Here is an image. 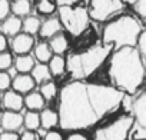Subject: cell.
<instances>
[{"instance_id":"1","label":"cell","mask_w":146,"mask_h":140,"mask_svg":"<svg viewBox=\"0 0 146 140\" xmlns=\"http://www.w3.org/2000/svg\"><path fill=\"white\" fill-rule=\"evenodd\" d=\"M123 97L125 93L115 86L73 80L59 92V126L67 131L90 129L116 112Z\"/></svg>"},{"instance_id":"2","label":"cell","mask_w":146,"mask_h":140,"mask_svg":"<svg viewBox=\"0 0 146 140\" xmlns=\"http://www.w3.org/2000/svg\"><path fill=\"white\" fill-rule=\"evenodd\" d=\"M143 57L136 46L115 49L109 61V77L113 86L125 94H135L145 82Z\"/></svg>"},{"instance_id":"3","label":"cell","mask_w":146,"mask_h":140,"mask_svg":"<svg viewBox=\"0 0 146 140\" xmlns=\"http://www.w3.org/2000/svg\"><path fill=\"white\" fill-rule=\"evenodd\" d=\"M110 44H95L86 50L72 53L66 60V70L73 80H83L92 76L96 70L110 57L113 52Z\"/></svg>"},{"instance_id":"4","label":"cell","mask_w":146,"mask_h":140,"mask_svg":"<svg viewBox=\"0 0 146 140\" xmlns=\"http://www.w3.org/2000/svg\"><path fill=\"white\" fill-rule=\"evenodd\" d=\"M142 33V26L139 20L132 15H122L103 27L102 43L119 49L123 46H137L139 36Z\"/></svg>"},{"instance_id":"5","label":"cell","mask_w":146,"mask_h":140,"mask_svg":"<svg viewBox=\"0 0 146 140\" xmlns=\"http://www.w3.org/2000/svg\"><path fill=\"white\" fill-rule=\"evenodd\" d=\"M57 17L63 29L75 37L82 36L89 27V10L83 6H64L57 7Z\"/></svg>"},{"instance_id":"6","label":"cell","mask_w":146,"mask_h":140,"mask_svg":"<svg viewBox=\"0 0 146 140\" xmlns=\"http://www.w3.org/2000/svg\"><path fill=\"white\" fill-rule=\"evenodd\" d=\"M133 124V114H122L112 122L98 127L93 133V140H126Z\"/></svg>"},{"instance_id":"7","label":"cell","mask_w":146,"mask_h":140,"mask_svg":"<svg viewBox=\"0 0 146 140\" xmlns=\"http://www.w3.org/2000/svg\"><path fill=\"white\" fill-rule=\"evenodd\" d=\"M125 3L122 0H90L89 16L95 22H106L123 9Z\"/></svg>"},{"instance_id":"8","label":"cell","mask_w":146,"mask_h":140,"mask_svg":"<svg viewBox=\"0 0 146 140\" xmlns=\"http://www.w3.org/2000/svg\"><path fill=\"white\" fill-rule=\"evenodd\" d=\"M12 50L15 54H27L35 47V37L29 33L20 32L12 37Z\"/></svg>"},{"instance_id":"9","label":"cell","mask_w":146,"mask_h":140,"mask_svg":"<svg viewBox=\"0 0 146 140\" xmlns=\"http://www.w3.org/2000/svg\"><path fill=\"white\" fill-rule=\"evenodd\" d=\"M132 114L137 126L146 130V89L140 92L132 102Z\"/></svg>"},{"instance_id":"10","label":"cell","mask_w":146,"mask_h":140,"mask_svg":"<svg viewBox=\"0 0 146 140\" xmlns=\"http://www.w3.org/2000/svg\"><path fill=\"white\" fill-rule=\"evenodd\" d=\"M23 126V114L20 112L6 110L0 114V127L7 131H17Z\"/></svg>"},{"instance_id":"11","label":"cell","mask_w":146,"mask_h":140,"mask_svg":"<svg viewBox=\"0 0 146 140\" xmlns=\"http://www.w3.org/2000/svg\"><path fill=\"white\" fill-rule=\"evenodd\" d=\"M36 85L37 83L35 82V79L30 73H17L12 79V89L22 94H27L29 92L35 90Z\"/></svg>"},{"instance_id":"12","label":"cell","mask_w":146,"mask_h":140,"mask_svg":"<svg viewBox=\"0 0 146 140\" xmlns=\"http://www.w3.org/2000/svg\"><path fill=\"white\" fill-rule=\"evenodd\" d=\"M2 103H3V107L6 110H13V112H20L23 107H25V97L22 93L13 90V89H9L3 93L2 96Z\"/></svg>"},{"instance_id":"13","label":"cell","mask_w":146,"mask_h":140,"mask_svg":"<svg viewBox=\"0 0 146 140\" xmlns=\"http://www.w3.org/2000/svg\"><path fill=\"white\" fill-rule=\"evenodd\" d=\"M22 23H23L22 17L9 15L5 20L0 22V33H3L5 36H9V37H13L22 32Z\"/></svg>"},{"instance_id":"14","label":"cell","mask_w":146,"mask_h":140,"mask_svg":"<svg viewBox=\"0 0 146 140\" xmlns=\"http://www.w3.org/2000/svg\"><path fill=\"white\" fill-rule=\"evenodd\" d=\"M63 26L59 20V17H49L44 22H42L40 30H39V36L42 39H50L52 36L57 34L59 32H62Z\"/></svg>"},{"instance_id":"15","label":"cell","mask_w":146,"mask_h":140,"mask_svg":"<svg viewBox=\"0 0 146 140\" xmlns=\"http://www.w3.org/2000/svg\"><path fill=\"white\" fill-rule=\"evenodd\" d=\"M36 64V59L32 54H17L13 60V66L17 73H30Z\"/></svg>"},{"instance_id":"16","label":"cell","mask_w":146,"mask_h":140,"mask_svg":"<svg viewBox=\"0 0 146 140\" xmlns=\"http://www.w3.org/2000/svg\"><path fill=\"white\" fill-rule=\"evenodd\" d=\"M47 43H49V46H50L53 54H63V53H66V50L69 49V39H67L66 34L62 33V32H59L57 34L52 36Z\"/></svg>"},{"instance_id":"17","label":"cell","mask_w":146,"mask_h":140,"mask_svg":"<svg viewBox=\"0 0 146 140\" xmlns=\"http://www.w3.org/2000/svg\"><path fill=\"white\" fill-rule=\"evenodd\" d=\"M44 103H46V100H44V97L42 96L40 92L32 90L27 94H25V107L27 110H36V112L43 110Z\"/></svg>"},{"instance_id":"18","label":"cell","mask_w":146,"mask_h":140,"mask_svg":"<svg viewBox=\"0 0 146 140\" xmlns=\"http://www.w3.org/2000/svg\"><path fill=\"white\" fill-rule=\"evenodd\" d=\"M59 126V114L52 109H43L40 112V127L44 130H52Z\"/></svg>"},{"instance_id":"19","label":"cell","mask_w":146,"mask_h":140,"mask_svg":"<svg viewBox=\"0 0 146 140\" xmlns=\"http://www.w3.org/2000/svg\"><path fill=\"white\" fill-rule=\"evenodd\" d=\"M30 75L33 76L35 82L37 85H42L47 80L52 79V73H50V69H49V64L47 63H37L35 64V67L32 69Z\"/></svg>"},{"instance_id":"20","label":"cell","mask_w":146,"mask_h":140,"mask_svg":"<svg viewBox=\"0 0 146 140\" xmlns=\"http://www.w3.org/2000/svg\"><path fill=\"white\" fill-rule=\"evenodd\" d=\"M33 56L39 63H49V60L53 56V52L49 46V43L46 42H40L37 44H35L33 47Z\"/></svg>"},{"instance_id":"21","label":"cell","mask_w":146,"mask_h":140,"mask_svg":"<svg viewBox=\"0 0 146 140\" xmlns=\"http://www.w3.org/2000/svg\"><path fill=\"white\" fill-rule=\"evenodd\" d=\"M10 10L15 16L26 17L32 12V3L30 0H13L10 3Z\"/></svg>"},{"instance_id":"22","label":"cell","mask_w":146,"mask_h":140,"mask_svg":"<svg viewBox=\"0 0 146 140\" xmlns=\"http://www.w3.org/2000/svg\"><path fill=\"white\" fill-rule=\"evenodd\" d=\"M47 64L52 76H62L66 72V60L62 54H53Z\"/></svg>"},{"instance_id":"23","label":"cell","mask_w":146,"mask_h":140,"mask_svg":"<svg viewBox=\"0 0 146 140\" xmlns=\"http://www.w3.org/2000/svg\"><path fill=\"white\" fill-rule=\"evenodd\" d=\"M40 26H42V20H40L37 16H32V15H29V16H26V17L23 19V23H22V32L35 36V34L39 33Z\"/></svg>"},{"instance_id":"24","label":"cell","mask_w":146,"mask_h":140,"mask_svg":"<svg viewBox=\"0 0 146 140\" xmlns=\"http://www.w3.org/2000/svg\"><path fill=\"white\" fill-rule=\"evenodd\" d=\"M23 126L26 130H39L40 129V113L36 110H29L23 114Z\"/></svg>"},{"instance_id":"25","label":"cell","mask_w":146,"mask_h":140,"mask_svg":"<svg viewBox=\"0 0 146 140\" xmlns=\"http://www.w3.org/2000/svg\"><path fill=\"white\" fill-rule=\"evenodd\" d=\"M36 10L43 16H50L54 13V10H57V6L53 0H37Z\"/></svg>"},{"instance_id":"26","label":"cell","mask_w":146,"mask_h":140,"mask_svg":"<svg viewBox=\"0 0 146 140\" xmlns=\"http://www.w3.org/2000/svg\"><path fill=\"white\" fill-rule=\"evenodd\" d=\"M39 92L42 93V96L44 97V100H52V99H54L57 96V86H56L54 82L47 80V82H44V83L40 85V90Z\"/></svg>"},{"instance_id":"27","label":"cell","mask_w":146,"mask_h":140,"mask_svg":"<svg viewBox=\"0 0 146 140\" xmlns=\"http://www.w3.org/2000/svg\"><path fill=\"white\" fill-rule=\"evenodd\" d=\"M13 66V56L9 52H0V70H7Z\"/></svg>"},{"instance_id":"28","label":"cell","mask_w":146,"mask_h":140,"mask_svg":"<svg viewBox=\"0 0 146 140\" xmlns=\"http://www.w3.org/2000/svg\"><path fill=\"white\" fill-rule=\"evenodd\" d=\"M12 87V76L6 70H0V92H6Z\"/></svg>"},{"instance_id":"29","label":"cell","mask_w":146,"mask_h":140,"mask_svg":"<svg viewBox=\"0 0 146 140\" xmlns=\"http://www.w3.org/2000/svg\"><path fill=\"white\" fill-rule=\"evenodd\" d=\"M133 6H135V12L137 13V16L146 20V0H136Z\"/></svg>"},{"instance_id":"30","label":"cell","mask_w":146,"mask_h":140,"mask_svg":"<svg viewBox=\"0 0 146 140\" xmlns=\"http://www.w3.org/2000/svg\"><path fill=\"white\" fill-rule=\"evenodd\" d=\"M143 57V60H146V30H142L140 36H139V40H137V46H136Z\"/></svg>"},{"instance_id":"31","label":"cell","mask_w":146,"mask_h":140,"mask_svg":"<svg viewBox=\"0 0 146 140\" xmlns=\"http://www.w3.org/2000/svg\"><path fill=\"white\" fill-rule=\"evenodd\" d=\"M10 2L9 0H0V22L5 20L10 15Z\"/></svg>"},{"instance_id":"32","label":"cell","mask_w":146,"mask_h":140,"mask_svg":"<svg viewBox=\"0 0 146 140\" xmlns=\"http://www.w3.org/2000/svg\"><path fill=\"white\" fill-rule=\"evenodd\" d=\"M43 140H64V139H63V136H62L60 131L52 129V130H47V133L44 134Z\"/></svg>"},{"instance_id":"33","label":"cell","mask_w":146,"mask_h":140,"mask_svg":"<svg viewBox=\"0 0 146 140\" xmlns=\"http://www.w3.org/2000/svg\"><path fill=\"white\" fill-rule=\"evenodd\" d=\"M19 140H40V137L36 133V130H26V131L22 133Z\"/></svg>"},{"instance_id":"34","label":"cell","mask_w":146,"mask_h":140,"mask_svg":"<svg viewBox=\"0 0 146 140\" xmlns=\"http://www.w3.org/2000/svg\"><path fill=\"white\" fill-rule=\"evenodd\" d=\"M20 136L16 131H7L5 130L2 134H0V140H19Z\"/></svg>"},{"instance_id":"35","label":"cell","mask_w":146,"mask_h":140,"mask_svg":"<svg viewBox=\"0 0 146 140\" xmlns=\"http://www.w3.org/2000/svg\"><path fill=\"white\" fill-rule=\"evenodd\" d=\"M80 0H54L57 7H64V6H78Z\"/></svg>"},{"instance_id":"36","label":"cell","mask_w":146,"mask_h":140,"mask_svg":"<svg viewBox=\"0 0 146 140\" xmlns=\"http://www.w3.org/2000/svg\"><path fill=\"white\" fill-rule=\"evenodd\" d=\"M66 140H88V137H86L83 133L73 131V133H70V134L66 137Z\"/></svg>"},{"instance_id":"37","label":"cell","mask_w":146,"mask_h":140,"mask_svg":"<svg viewBox=\"0 0 146 140\" xmlns=\"http://www.w3.org/2000/svg\"><path fill=\"white\" fill-rule=\"evenodd\" d=\"M7 49V36L0 33V52H5Z\"/></svg>"},{"instance_id":"38","label":"cell","mask_w":146,"mask_h":140,"mask_svg":"<svg viewBox=\"0 0 146 140\" xmlns=\"http://www.w3.org/2000/svg\"><path fill=\"white\" fill-rule=\"evenodd\" d=\"M122 2H123L125 5H133V3L136 2V0H122Z\"/></svg>"},{"instance_id":"39","label":"cell","mask_w":146,"mask_h":140,"mask_svg":"<svg viewBox=\"0 0 146 140\" xmlns=\"http://www.w3.org/2000/svg\"><path fill=\"white\" fill-rule=\"evenodd\" d=\"M0 102H2V97H0Z\"/></svg>"},{"instance_id":"40","label":"cell","mask_w":146,"mask_h":140,"mask_svg":"<svg viewBox=\"0 0 146 140\" xmlns=\"http://www.w3.org/2000/svg\"><path fill=\"white\" fill-rule=\"evenodd\" d=\"M143 140H146V139H143Z\"/></svg>"}]
</instances>
